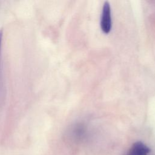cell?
<instances>
[{"label": "cell", "instance_id": "obj_2", "mask_svg": "<svg viewBox=\"0 0 155 155\" xmlns=\"http://www.w3.org/2000/svg\"><path fill=\"white\" fill-rule=\"evenodd\" d=\"M150 152V149L148 147L138 141L133 144L127 155H148Z\"/></svg>", "mask_w": 155, "mask_h": 155}, {"label": "cell", "instance_id": "obj_1", "mask_svg": "<svg viewBox=\"0 0 155 155\" xmlns=\"http://www.w3.org/2000/svg\"><path fill=\"white\" fill-rule=\"evenodd\" d=\"M100 25L101 28L104 33L108 34L110 32L112 27L111 11L108 1H105L103 4Z\"/></svg>", "mask_w": 155, "mask_h": 155}, {"label": "cell", "instance_id": "obj_3", "mask_svg": "<svg viewBox=\"0 0 155 155\" xmlns=\"http://www.w3.org/2000/svg\"><path fill=\"white\" fill-rule=\"evenodd\" d=\"M2 31H0V49H1V41H2Z\"/></svg>", "mask_w": 155, "mask_h": 155}]
</instances>
